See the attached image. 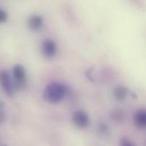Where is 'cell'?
Returning <instances> with one entry per match:
<instances>
[{"label":"cell","instance_id":"10","mask_svg":"<svg viewBox=\"0 0 146 146\" xmlns=\"http://www.w3.org/2000/svg\"><path fill=\"white\" fill-rule=\"evenodd\" d=\"M119 146H136V145L130 139L127 138H123L120 140Z\"/></svg>","mask_w":146,"mask_h":146},{"label":"cell","instance_id":"8","mask_svg":"<svg viewBox=\"0 0 146 146\" xmlns=\"http://www.w3.org/2000/svg\"><path fill=\"white\" fill-rule=\"evenodd\" d=\"M127 96V89L124 86H117L114 89V97L119 100L122 101L124 100Z\"/></svg>","mask_w":146,"mask_h":146},{"label":"cell","instance_id":"3","mask_svg":"<svg viewBox=\"0 0 146 146\" xmlns=\"http://www.w3.org/2000/svg\"><path fill=\"white\" fill-rule=\"evenodd\" d=\"M13 77L15 85V88L21 89L24 88L26 80H27V72L26 69L21 65H15L13 68Z\"/></svg>","mask_w":146,"mask_h":146},{"label":"cell","instance_id":"13","mask_svg":"<svg viewBox=\"0 0 146 146\" xmlns=\"http://www.w3.org/2000/svg\"><path fill=\"white\" fill-rule=\"evenodd\" d=\"M3 106H4L3 103L0 101V110H3Z\"/></svg>","mask_w":146,"mask_h":146},{"label":"cell","instance_id":"2","mask_svg":"<svg viewBox=\"0 0 146 146\" xmlns=\"http://www.w3.org/2000/svg\"><path fill=\"white\" fill-rule=\"evenodd\" d=\"M0 85L7 96L9 97L14 96L15 91L16 89L15 82L13 81L9 72L5 70L0 71Z\"/></svg>","mask_w":146,"mask_h":146},{"label":"cell","instance_id":"14","mask_svg":"<svg viewBox=\"0 0 146 146\" xmlns=\"http://www.w3.org/2000/svg\"><path fill=\"white\" fill-rule=\"evenodd\" d=\"M3 146H5V145H3Z\"/></svg>","mask_w":146,"mask_h":146},{"label":"cell","instance_id":"7","mask_svg":"<svg viewBox=\"0 0 146 146\" xmlns=\"http://www.w3.org/2000/svg\"><path fill=\"white\" fill-rule=\"evenodd\" d=\"M43 25V19L40 15H33L28 20V27L33 31H38Z\"/></svg>","mask_w":146,"mask_h":146},{"label":"cell","instance_id":"9","mask_svg":"<svg viewBox=\"0 0 146 146\" xmlns=\"http://www.w3.org/2000/svg\"><path fill=\"white\" fill-rule=\"evenodd\" d=\"M111 119L113 121H115L121 122L124 119V115H123V113L121 110H115L111 114Z\"/></svg>","mask_w":146,"mask_h":146},{"label":"cell","instance_id":"1","mask_svg":"<svg viewBox=\"0 0 146 146\" xmlns=\"http://www.w3.org/2000/svg\"><path fill=\"white\" fill-rule=\"evenodd\" d=\"M66 91L64 85L58 82L48 84L43 91V98L46 101L56 104L60 102L66 96Z\"/></svg>","mask_w":146,"mask_h":146},{"label":"cell","instance_id":"5","mask_svg":"<svg viewBox=\"0 0 146 146\" xmlns=\"http://www.w3.org/2000/svg\"><path fill=\"white\" fill-rule=\"evenodd\" d=\"M42 50L43 54L47 58H51L54 56L57 52V45L54 42V41L51 39H46L42 42Z\"/></svg>","mask_w":146,"mask_h":146},{"label":"cell","instance_id":"11","mask_svg":"<svg viewBox=\"0 0 146 146\" xmlns=\"http://www.w3.org/2000/svg\"><path fill=\"white\" fill-rule=\"evenodd\" d=\"M8 20V15L3 9H0V23H4Z\"/></svg>","mask_w":146,"mask_h":146},{"label":"cell","instance_id":"6","mask_svg":"<svg viewBox=\"0 0 146 146\" xmlns=\"http://www.w3.org/2000/svg\"><path fill=\"white\" fill-rule=\"evenodd\" d=\"M133 121L139 128H146V110H138L133 116Z\"/></svg>","mask_w":146,"mask_h":146},{"label":"cell","instance_id":"12","mask_svg":"<svg viewBox=\"0 0 146 146\" xmlns=\"http://www.w3.org/2000/svg\"><path fill=\"white\" fill-rule=\"evenodd\" d=\"M6 119L5 114L3 110H0V122H3Z\"/></svg>","mask_w":146,"mask_h":146},{"label":"cell","instance_id":"4","mask_svg":"<svg viewBox=\"0 0 146 146\" xmlns=\"http://www.w3.org/2000/svg\"><path fill=\"white\" fill-rule=\"evenodd\" d=\"M72 123L78 128H85L89 124V116L83 110H76L72 117Z\"/></svg>","mask_w":146,"mask_h":146}]
</instances>
